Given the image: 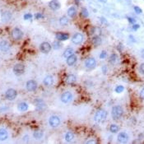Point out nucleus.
<instances>
[{
	"instance_id": "nucleus-8",
	"label": "nucleus",
	"mask_w": 144,
	"mask_h": 144,
	"mask_svg": "<svg viewBox=\"0 0 144 144\" xmlns=\"http://www.w3.org/2000/svg\"><path fill=\"white\" fill-rule=\"evenodd\" d=\"M60 100L63 103H65V104L69 103V102L73 100V94H72L70 91H65V92H64L61 95Z\"/></svg>"
},
{
	"instance_id": "nucleus-42",
	"label": "nucleus",
	"mask_w": 144,
	"mask_h": 144,
	"mask_svg": "<svg viewBox=\"0 0 144 144\" xmlns=\"http://www.w3.org/2000/svg\"><path fill=\"white\" fill-rule=\"evenodd\" d=\"M100 2H102V3H106V1H107V0H100Z\"/></svg>"
},
{
	"instance_id": "nucleus-22",
	"label": "nucleus",
	"mask_w": 144,
	"mask_h": 144,
	"mask_svg": "<svg viewBox=\"0 0 144 144\" xmlns=\"http://www.w3.org/2000/svg\"><path fill=\"white\" fill-rule=\"evenodd\" d=\"M68 15L70 17H74L77 15V8L75 7H71L68 9Z\"/></svg>"
},
{
	"instance_id": "nucleus-40",
	"label": "nucleus",
	"mask_w": 144,
	"mask_h": 144,
	"mask_svg": "<svg viewBox=\"0 0 144 144\" xmlns=\"http://www.w3.org/2000/svg\"><path fill=\"white\" fill-rule=\"evenodd\" d=\"M139 27H140L139 25H138V24L134 25V26H133V30H138V29L139 28Z\"/></svg>"
},
{
	"instance_id": "nucleus-12",
	"label": "nucleus",
	"mask_w": 144,
	"mask_h": 144,
	"mask_svg": "<svg viewBox=\"0 0 144 144\" xmlns=\"http://www.w3.org/2000/svg\"><path fill=\"white\" fill-rule=\"evenodd\" d=\"M51 49H52V46L50 45V44L48 42H43L41 43V45H40V50L44 54H48L49 52L51 50Z\"/></svg>"
},
{
	"instance_id": "nucleus-25",
	"label": "nucleus",
	"mask_w": 144,
	"mask_h": 144,
	"mask_svg": "<svg viewBox=\"0 0 144 144\" xmlns=\"http://www.w3.org/2000/svg\"><path fill=\"white\" fill-rule=\"evenodd\" d=\"M73 138H74V134H73V133H72V132L66 133V134H65V140H66V142H68V143H70V142L73 141Z\"/></svg>"
},
{
	"instance_id": "nucleus-16",
	"label": "nucleus",
	"mask_w": 144,
	"mask_h": 144,
	"mask_svg": "<svg viewBox=\"0 0 144 144\" xmlns=\"http://www.w3.org/2000/svg\"><path fill=\"white\" fill-rule=\"evenodd\" d=\"M43 83L45 84V86H50L54 84V77L51 75H49L45 77L44 81H43Z\"/></svg>"
},
{
	"instance_id": "nucleus-32",
	"label": "nucleus",
	"mask_w": 144,
	"mask_h": 144,
	"mask_svg": "<svg viewBox=\"0 0 144 144\" xmlns=\"http://www.w3.org/2000/svg\"><path fill=\"white\" fill-rule=\"evenodd\" d=\"M124 90V87L123 86H118L115 88V92L116 93H121Z\"/></svg>"
},
{
	"instance_id": "nucleus-11",
	"label": "nucleus",
	"mask_w": 144,
	"mask_h": 144,
	"mask_svg": "<svg viewBox=\"0 0 144 144\" xmlns=\"http://www.w3.org/2000/svg\"><path fill=\"white\" fill-rule=\"evenodd\" d=\"M83 41V35L81 33H76L72 37V42L74 45H80Z\"/></svg>"
},
{
	"instance_id": "nucleus-1",
	"label": "nucleus",
	"mask_w": 144,
	"mask_h": 144,
	"mask_svg": "<svg viewBox=\"0 0 144 144\" xmlns=\"http://www.w3.org/2000/svg\"><path fill=\"white\" fill-rule=\"evenodd\" d=\"M124 110L123 108L119 105H115L112 108V110H111V115H112V118L114 120H118L123 116Z\"/></svg>"
},
{
	"instance_id": "nucleus-17",
	"label": "nucleus",
	"mask_w": 144,
	"mask_h": 144,
	"mask_svg": "<svg viewBox=\"0 0 144 144\" xmlns=\"http://www.w3.org/2000/svg\"><path fill=\"white\" fill-rule=\"evenodd\" d=\"M77 56L73 54L72 55H70L69 57L67 58V64L68 66H73L77 63Z\"/></svg>"
},
{
	"instance_id": "nucleus-26",
	"label": "nucleus",
	"mask_w": 144,
	"mask_h": 144,
	"mask_svg": "<svg viewBox=\"0 0 144 144\" xmlns=\"http://www.w3.org/2000/svg\"><path fill=\"white\" fill-rule=\"evenodd\" d=\"M73 49L68 48V49H66V50H64V57L68 58V57H69L70 55H73Z\"/></svg>"
},
{
	"instance_id": "nucleus-34",
	"label": "nucleus",
	"mask_w": 144,
	"mask_h": 144,
	"mask_svg": "<svg viewBox=\"0 0 144 144\" xmlns=\"http://www.w3.org/2000/svg\"><path fill=\"white\" fill-rule=\"evenodd\" d=\"M31 17H32V15H31V14L26 13V14H25V15H24L23 18H24V20H30V19H31Z\"/></svg>"
},
{
	"instance_id": "nucleus-13",
	"label": "nucleus",
	"mask_w": 144,
	"mask_h": 144,
	"mask_svg": "<svg viewBox=\"0 0 144 144\" xmlns=\"http://www.w3.org/2000/svg\"><path fill=\"white\" fill-rule=\"evenodd\" d=\"M118 142L120 143H126L128 141H129V135H128L126 133L122 132L119 133L118 135Z\"/></svg>"
},
{
	"instance_id": "nucleus-20",
	"label": "nucleus",
	"mask_w": 144,
	"mask_h": 144,
	"mask_svg": "<svg viewBox=\"0 0 144 144\" xmlns=\"http://www.w3.org/2000/svg\"><path fill=\"white\" fill-rule=\"evenodd\" d=\"M12 17V14L8 12H4L1 16V18H2V21L3 22H7V21H9V20L11 19Z\"/></svg>"
},
{
	"instance_id": "nucleus-30",
	"label": "nucleus",
	"mask_w": 144,
	"mask_h": 144,
	"mask_svg": "<svg viewBox=\"0 0 144 144\" xmlns=\"http://www.w3.org/2000/svg\"><path fill=\"white\" fill-rule=\"evenodd\" d=\"M89 13H88V11L86 10V8H82L81 11V17H87Z\"/></svg>"
},
{
	"instance_id": "nucleus-15",
	"label": "nucleus",
	"mask_w": 144,
	"mask_h": 144,
	"mask_svg": "<svg viewBox=\"0 0 144 144\" xmlns=\"http://www.w3.org/2000/svg\"><path fill=\"white\" fill-rule=\"evenodd\" d=\"M55 36H56V39L58 40H59V41L67 40L69 38V35H68V34L64 33V32H57L56 35H55Z\"/></svg>"
},
{
	"instance_id": "nucleus-38",
	"label": "nucleus",
	"mask_w": 144,
	"mask_h": 144,
	"mask_svg": "<svg viewBox=\"0 0 144 144\" xmlns=\"http://www.w3.org/2000/svg\"><path fill=\"white\" fill-rule=\"evenodd\" d=\"M140 72H141L143 74H144V63L140 65Z\"/></svg>"
},
{
	"instance_id": "nucleus-31",
	"label": "nucleus",
	"mask_w": 144,
	"mask_h": 144,
	"mask_svg": "<svg viewBox=\"0 0 144 144\" xmlns=\"http://www.w3.org/2000/svg\"><path fill=\"white\" fill-rule=\"evenodd\" d=\"M53 47L55 49V50H59V49L61 48V44L59 43V40L58 41H55L53 44Z\"/></svg>"
},
{
	"instance_id": "nucleus-14",
	"label": "nucleus",
	"mask_w": 144,
	"mask_h": 144,
	"mask_svg": "<svg viewBox=\"0 0 144 144\" xmlns=\"http://www.w3.org/2000/svg\"><path fill=\"white\" fill-rule=\"evenodd\" d=\"M49 7L51 10L53 11H56V10H59L60 8L61 5H60V3H59L58 0H52L49 3Z\"/></svg>"
},
{
	"instance_id": "nucleus-21",
	"label": "nucleus",
	"mask_w": 144,
	"mask_h": 144,
	"mask_svg": "<svg viewBox=\"0 0 144 144\" xmlns=\"http://www.w3.org/2000/svg\"><path fill=\"white\" fill-rule=\"evenodd\" d=\"M76 80H77V77L73 74H69V75H68L67 77H66V82H67L68 84L74 83V82H76Z\"/></svg>"
},
{
	"instance_id": "nucleus-4",
	"label": "nucleus",
	"mask_w": 144,
	"mask_h": 144,
	"mask_svg": "<svg viewBox=\"0 0 144 144\" xmlns=\"http://www.w3.org/2000/svg\"><path fill=\"white\" fill-rule=\"evenodd\" d=\"M17 91L13 88H9L5 91V98L8 100H13L17 98Z\"/></svg>"
},
{
	"instance_id": "nucleus-37",
	"label": "nucleus",
	"mask_w": 144,
	"mask_h": 144,
	"mask_svg": "<svg viewBox=\"0 0 144 144\" xmlns=\"http://www.w3.org/2000/svg\"><path fill=\"white\" fill-rule=\"evenodd\" d=\"M128 21H129V23H132V24L136 23V20L134 18H133V17H128Z\"/></svg>"
},
{
	"instance_id": "nucleus-18",
	"label": "nucleus",
	"mask_w": 144,
	"mask_h": 144,
	"mask_svg": "<svg viewBox=\"0 0 144 144\" xmlns=\"http://www.w3.org/2000/svg\"><path fill=\"white\" fill-rule=\"evenodd\" d=\"M8 138V132L5 129H0V141H6Z\"/></svg>"
},
{
	"instance_id": "nucleus-5",
	"label": "nucleus",
	"mask_w": 144,
	"mask_h": 144,
	"mask_svg": "<svg viewBox=\"0 0 144 144\" xmlns=\"http://www.w3.org/2000/svg\"><path fill=\"white\" fill-rule=\"evenodd\" d=\"M11 50V44L7 40H2L0 41V51L2 53H8Z\"/></svg>"
},
{
	"instance_id": "nucleus-28",
	"label": "nucleus",
	"mask_w": 144,
	"mask_h": 144,
	"mask_svg": "<svg viewBox=\"0 0 144 144\" xmlns=\"http://www.w3.org/2000/svg\"><path fill=\"white\" fill-rule=\"evenodd\" d=\"M119 126L116 124H111L110 127H109V130H110V132L113 133V134L117 133L119 131Z\"/></svg>"
},
{
	"instance_id": "nucleus-19",
	"label": "nucleus",
	"mask_w": 144,
	"mask_h": 144,
	"mask_svg": "<svg viewBox=\"0 0 144 144\" xmlns=\"http://www.w3.org/2000/svg\"><path fill=\"white\" fill-rule=\"evenodd\" d=\"M29 105L26 102H20V103L17 105V109L21 112H25L28 109Z\"/></svg>"
},
{
	"instance_id": "nucleus-10",
	"label": "nucleus",
	"mask_w": 144,
	"mask_h": 144,
	"mask_svg": "<svg viewBox=\"0 0 144 144\" xmlns=\"http://www.w3.org/2000/svg\"><path fill=\"white\" fill-rule=\"evenodd\" d=\"M26 88L28 91H35L37 88V82L35 80H29L26 83Z\"/></svg>"
},
{
	"instance_id": "nucleus-24",
	"label": "nucleus",
	"mask_w": 144,
	"mask_h": 144,
	"mask_svg": "<svg viewBox=\"0 0 144 144\" xmlns=\"http://www.w3.org/2000/svg\"><path fill=\"white\" fill-rule=\"evenodd\" d=\"M43 135H44V134H43V132L41 130H35V132L33 133V137L37 140L42 138Z\"/></svg>"
},
{
	"instance_id": "nucleus-2",
	"label": "nucleus",
	"mask_w": 144,
	"mask_h": 144,
	"mask_svg": "<svg viewBox=\"0 0 144 144\" xmlns=\"http://www.w3.org/2000/svg\"><path fill=\"white\" fill-rule=\"evenodd\" d=\"M107 117V112L105 109H99L96 112L94 115V120L97 123H101L105 120Z\"/></svg>"
},
{
	"instance_id": "nucleus-3",
	"label": "nucleus",
	"mask_w": 144,
	"mask_h": 144,
	"mask_svg": "<svg viewBox=\"0 0 144 144\" xmlns=\"http://www.w3.org/2000/svg\"><path fill=\"white\" fill-rule=\"evenodd\" d=\"M11 36L13 40L15 41H19L22 39L23 37V32L21 29L15 27L14 29H12V32H11Z\"/></svg>"
},
{
	"instance_id": "nucleus-7",
	"label": "nucleus",
	"mask_w": 144,
	"mask_h": 144,
	"mask_svg": "<svg viewBox=\"0 0 144 144\" xmlns=\"http://www.w3.org/2000/svg\"><path fill=\"white\" fill-rule=\"evenodd\" d=\"M60 123H61V120L60 119H59V117L55 116V115L51 116L49 119V124L52 128H57L58 126H59Z\"/></svg>"
},
{
	"instance_id": "nucleus-35",
	"label": "nucleus",
	"mask_w": 144,
	"mask_h": 144,
	"mask_svg": "<svg viewBox=\"0 0 144 144\" xmlns=\"http://www.w3.org/2000/svg\"><path fill=\"white\" fill-rule=\"evenodd\" d=\"M107 56V53H106V51H102L101 53H100V59H105V57Z\"/></svg>"
},
{
	"instance_id": "nucleus-9",
	"label": "nucleus",
	"mask_w": 144,
	"mask_h": 144,
	"mask_svg": "<svg viewBox=\"0 0 144 144\" xmlns=\"http://www.w3.org/2000/svg\"><path fill=\"white\" fill-rule=\"evenodd\" d=\"M96 65V61L94 58L92 57H89L85 60V66L86 68H89V69H91V68H94Z\"/></svg>"
},
{
	"instance_id": "nucleus-39",
	"label": "nucleus",
	"mask_w": 144,
	"mask_h": 144,
	"mask_svg": "<svg viewBox=\"0 0 144 144\" xmlns=\"http://www.w3.org/2000/svg\"><path fill=\"white\" fill-rule=\"evenodd\" d=\"M140 97H141L142 100H144V88H143V90L140 92Z\"/></svg>"
},
{
	"instance_id": "nucleus-23",
	"label": "nucleus",
	"mask_w": 144,
	"mask_h": 144,
	"mask_svg": "<svg viewBox=\"0 0 144 144\" xmlns=\"http://www.w3.org/2000/svg\"><path fill=\"white\" fill-rule=\"evenodd\" d=\"M101 42H102L101 39H100V37H99L98 35L94 36L92 38V44L94 45L95 46H99L100 44H101Z\"/></svg>"
},
{
	"instance_id": "nucleus-29",
	"label": "nucleus",
	"mask_w": 144,
	"mask_h": 144,
	"mask_svg": "<svg viewBox=\"0 0 144 144\" xmlns=\"http://www.w3.org/2000/svg\"><path fill=\"white\" fill-rule=\"evenodd\" d=\"M117 59H118L117 55H115V54H112V55H110V57H109V63H111V64H115Z\"/></svg>"
},
{
	"instance_id": "nucleus-33",
	"label": "nucleus",
	"mask_w": 144,
	"mask_h": 144,
	"mask_svg": "<svg viewBox=\"0 0 144 144\" xmlns=\"http://www.w3.org/2000/svg\"><path fill=\"white\" fill-rule=\"evenodd\" d=\"M134 11L136 12V13H138V14H141L142 12H143V10H142L141 8H140L139 7H138V6L134 7Z\"/></svg>"
},
{
	"instance_id": "nucleus-6",
	"label": "nucleus",
	"mask_w": 144,
	"mask_h": 144,
	"mask_svg": "<svg viewBox=\"0 0 144 144\" xmlns=\"http://www.w3.org/2000/svg\"><path fill=\"white\" fill-rule=\"evenodd\" d=\"M13 71L14 74L17 75V76H20V75H22L25 72V66L22 64H17L14 65L13 67Z\"/></svg>"
},
{
	"instance_id": "nucleus-27",
	"label": "nucleus",
	"mask_w": 144,
	"mask_h": 144,
	"mask_svg": "<svg viewBox=\"0 0 144 144\" xmlns=\"http://www.w3.org/2000/svg\"><path fill=\"white\" fill-rule=\"evenodd\" d=\"M68 18L67 17H62L60 19H59V23H60L61 26H67L68 24Z\"/></svg>"
},
{
	"instance_id": "nucleus-36",
	"label": "nucleus",
	"mask_w": 144,
	"mask_h": 144,
	"mask_svg": "<svg viewBox=\"0 0 144 144\" xmlns=\"http://www.w3.org/2000/svg\"><path fill=\"white\" fill-rule=\"evenodd\" d=\"M35 17L36 19H40V18H44V15L42 13H36L35 15Z\"/></svg>"
},
{
	"instance_id": "nucleus-41",
	"label": "nucleus",
	"mask_w": 144,
	"mask_h": 144,
	"mask_svg": "<svg viewBox=\"0 0 144 144\" xmlns=\"http://www.w3.org/2000/svg\"><path fill=\"white\" fill-rule=\"evenodd\" d=\"M86 143H96V141H87Z\"/></svg>"
}]
</instances>
